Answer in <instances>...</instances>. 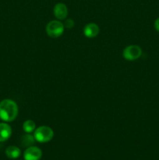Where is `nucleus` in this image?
<instances>
[{
    "label": "nucleus",
    "mask_w": 159,
    "mask_h": 160,
    "mask_svg": "<svg viewBox=\"0 0 159 160\" xmlns=\"http://www.w3.org/2000/svg\"><path fill=\"white\" fill-rule=\"evenodd\" d=\"M21 145L23 147H25V148H28V147L33 146L34 143H35L36 140L34 138V137L31 134H27L23 135V137L21 138Z\"/></svg>",
    "instance_id": "nucleus-10"
},
{
    "label": "nucleus",
    "mask_w": 159,
    "mask_h": 160,
    "mask_svg": "<svg viewBox=\"0 0 159 160\" xmlns=\"http://www.w3.org/2000/svg\"><path fill=\"white\" fill-rule=\"evenodd\" d=\"M64 27L66 28L67 29H72L74 27V21L73 20H71V19H68L67 20H65Z\"/></svg>",
    "instance_id": "nucleus-12"
},
{
    "label": "nucleus",
    "mask_w": 159,
    "mask_h": 160,
    "mask_svg": "<svg viewBox=\"0 0 159 160\" xmlns=\"http://www.w3.org/2000/svg\"><path fill=\"white\" fill-rule=\"evenodd\" d=\"M65 27L59 20H51L46 26V33L49 37L56 38L63 34Z\"/></svg>",
    "instance_id": "nucleus-3"
},
{
    "label": "nucleus",
    "mask_w": 159,
    "mask_h": 160,
    "mask_svg": "<svg viewBox=\"0 0 159 160\" xmlns=\"http://www.w3.org/2000/svg\"><path fill=\"white\" fill-rule=\"evenodd\" d=\"M6 155L8 158L12 159H17L21 155V151L20 148L17 146H9L6 150Z\"/></svg>",
    "instance_id": "nucleus-9"
},
{
    "label": "nucleus",
    "mask_w": 159,
    "mask_h": 160,
    "mask_svg": "<svg viewBox=\"0 0 159 160\" xmlns=\"http://www.w3.org/2000/svg\"><path fill=\"white\" fill-rule=\"evenodd\" d=\"M154 28H155L156 31L159 32V17L156 19L155 21H154Z\"/></svg>",
    "instance_id": "nucleus-13"
},
{
    "label": "nucleus",
    "mask_w": 159,
    "mask_h": 160,
    "mask_svg": "<svg viewBox=\"0 0 159 160\" xmlns=\"http://www.w3.org/2000/svg\"><path fill=\"white\" fill-rule=\"evenodd\" d=\"M54 15L59 20H65L68 15V8L64 3L59 2L55 6L54 9Z\"/></svg>",
    "instance_id": "nucleus-6"
},
{
    "label": "nucleus",
    "mask_w": 159,
    "mask_h": 160,
    "mask_svg": "<svg viewBox=\"0 0 159 160\" xmlns=\"http://www.w3.org/2000/svg\"><path fill=\"white\" fill-rule=\"evenodd\" d=\"M34 137L36 142L40 143H46L53 138L54 131L48 126H41L35 129Z\"/></svg>",
    "instance_id": "nucleus-2"
},
{
    "label": "nucleus",
    "mask_w": 159,
    "mask_h": 160,
    "mask_svg": "<svg viewBox=\"0 0 159 160\" xmlns=\"http://www.w3.org/2000/svg\"><path fill=\"white\" fill-rule=\"evenodd\" d=\"M100 28L98 24L94 23H89L84 27V34L88 38H94L99 34Z\"/></svg>",
    "instance_id": "nucleus-7"
},
{
    "label": "nucleus",
    "mask_w": 159,
    "mask_h": 160,
    "mask_svg": "<svg viewBox=\"0 0 159 160\" xmlns=\"http://www.w3.org/2000/svg\"><path fill=\"white\" fill-rule=\"evenodd\" d=\"M12 135V128L8 123H0V142L7 141Z\"/></svg>",
    "instance_id": "nucleus-8"
},
{
    "label": "nucleus",
    "mask_w": 159,
    "mask_h": 160,
    "mask_svg": "<svg viewBox=\"0 0 159 160\" xmlns=\"http://www.w3.org/2000/svg\"><path fill=\"white\" fill-rule=\"evenodd\" d=\"M42 157V151L36 146L26 148L23 153L24 160H40Z\"/></svg>",
    "instance_id": "nucleus-5"
},
{
    "label": "nucleus",
    "mask_w": 159,
    "mask_h": 160,
    "mask_svg": "<svg viewBox=\"0 0 159 160\" xmlns=\"http://www.w3.org/2000/svg\"><path fill=\"white\" fill-rule=\"evenodd\" d=\"M23 129L27 134L34 132L36 129V123H34V121L31 120H26L23 124Z\"/></svg>",
    "instance_id": "nucleus-11"
},
{
    "label": "nucleus",
    "mask_w": 159,
    "mask_h": 160,
    "mask_svg": "<svg viewBox=\"0 0 159 160\" xmlns=\"http://www.w3.org/2000/svg\"><path fill=\"white\" fill-rule=\"evenodd\" d=\"M142 49L139 45H128L123 52V56L125 59L129 61H134L138 59L142 56Z\"/></svg>",
    "instance_id": "nucleus-4"
},
{
    "label": "nucleus",
    "mask_w": 159,
    "mask_h": 160,
    "mask_svg": "<svg viewBox=\"0 0 159 160\" xmlns=\"http://www.w3.org/2000/svg\"><path fill=\"white\" fill-rule=\"evenodd\" d=\"M18 106L13 100L7 98L0 102V119L3 121H13L18 116Z\"/></svg>",
    "instance_id": "nucleus-1"
}]
</instances>
